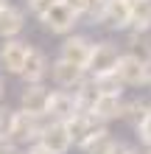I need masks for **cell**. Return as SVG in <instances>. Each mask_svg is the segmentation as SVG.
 I'll list each match as a JSON object with an SVG mask.
<instances>
[{"instance_id": "obj_3", "label": "cell", "mask_w": 151, "mask_h": 154, "mask_svg": "<svg viewBox=\"0 0 151 154\" xmlns=\"http://www.w3.org/2000/svg\"><path fill=\"white\" fill-rule=\"evenodd\" d=\"M120 45H115L109 39L104 42H92V51H90V59H87V76H104V73H115L118 67V59H120Z\"/></svg>"}, {"instance_id": "obj_12", "label": "cell", "mask_w": 151, "mask_h": 154, "mask_svg": "<svg viewBox=\"0 0 151 154\" xmlns=\"http://www.w3.org/2000/svg\"><path fill=\"white\" fill-rule=\"evenodd\" d=\"M48 98L50 90L42 84H25V90L20 93V109H25L28 115H48Z\"/></svg>"}, {"instance_id": "obj_15", "label": "cell", "mask_w": 151, "mask_h": 154, "mask_svg": "<svg viewBox=\"0 0 151 154\" xmlns=\"http://www.w3.org/2000/svg\"><path fill=\"white\" fill-rule=\"evenodd\" d=\"M90 115L95 118V121H101V123L118 121V118L123 115V95H101L98 101H95Z\"/></svg>"}, {"instance_id": "obj_28", "label": "cell", "mask_w": 151, "mask_h": 154, "mask_svg": "<svg viewBox=\"0 0 151 154\" xmlns=\"http://www.w3.org/2000/svg\"><path fill=\"white\" fill-rule=\"evenodd\" d=\"M6 95V87H3V76H0V98Z\"/></svg>"}, {"instance_id": "obj_17", "label": "cell", "mask_w": 151, "mask_h": 154, "mask_svg": "<svg viewBox=\"0 0 151 154\" xmlns=\"http://www.w3.org/2000/svg\"><path fill=\"white\" fill-rule=\"evenodd\" d=\"M115 143H118V137H112V134H109V129L104 126L98 134H92V137L81 146V151H84V154H112Z\"/></svg>"}, {"instance_id": "obj_24", "label": "cell", "mask_w": 151, "mask_h": 154, "mask_svg": "<svg viewBox=\"0 0 151 154\" xmlns=\"http://www.w3.org/2000/svg\"><path fill=\"white\" fill-rule=\"evenodd\" d=\"M0 154H23V151H20V146H17L14 140L0 137Z\"/></svg>"}, {"instance_id": "obj_23", "label": "cell", "mask_w": 151, "mask_h": 154, "mask_svg": "<svg viewBox=\"0 0 151 154\" xmlns=\"http://www.w3.org/2000/svg\"><path fill=\"white\" fill-rule=\"evenodd\" d=\"M81 3H84V8H87V17H92V20L98 23L101 8H104V3H106V0H81Z\"/></svg>"}, {"instance_id": "obj_4", "label": "cell", "mask_w": 151, "mask_h": 154, "mask_svg": "<svg viewBox=\"0 0 151 154\" xmlns=\"http://www.w3.org/2000/svg\"><path fill=\"white\" fill-rule=\"evenodd\" d=\"M78 20H81V17H78L67 3H62V0H59L56 6H50L48 11L39 17V23L45 25L50 34H59V37H65V34H73V28L78 25Z\"/></svg>"}, {"instance_id": "obj_9", "label": "cell", "mask_w": 151, "mask_h": 154, "mask_svg": "<svg viewBox=\"0 0 151 154\" xmlns=\"http://www.w3.org/2000/svg\"><path fill=\"white\" fill-rule=\"evenodd\" d=\"M90 51H92V39L84 37V34H65V39L59 45V59H67L73 65H87L90 59Z\"/></svg>"}, {"instance_id": "obj_14", "label": "cell", "mask_w": 151, "mask_h": 154, "mask_svg": "<svg viewBox=\"0 0 151 154\" xmlns=\"http://www.w3.org/2000/svg\"><path fill=\"white\" fill-rule=\"evenodd\" d=\"M25 28V11L8 3L6 8H0V39H14L20 37Z\"/></svg>"}, {"instance_id": "obj_10", "label": "cell", "mask_w": 151, "mask_h": 154, "mask_svg": "<svg viewBox=\"0 0 151 154\" xmlns=\"http://www.w3.org/2000/svg\"><path fill=\"white\" fill-rule=\"evenodd\" d=\"M48 70H50V62H48V56H45V51L28 45V53H25L20 79L25 81V84H39V81L48 76Z\"/></svg>"}, {"instance_id": "obj_31", "label": "cell", "mask_w": 151, "mask_h": 154, "mask_svg": "<svg viewBox=\"0 0 151 154\" xmlns=\"http://www.w3.org/2000/svg\"><path fill=\"white\" fill-rule=\"evenodd\" d=\"M148 87H151V79H148Z\"/></svg>"}, {"instance_id": "obj_27", "label": "cell", "mask_w": 151, "mask_h": 154, "mask_svg": "<svg viewBox=\"0 0 151 154\" xmlns=\"http://www.w3.org/2000/svg\"><path fill=\"white\" fill-rule=\"evenodd\" d=\"M25 154H50V151H45V149L39 146V143H31V146H28V151H25Z\"/></svg>"}, {"instance_id": "obj_5", "label": "cell", "mask_w": 151, "mask_h": 154, "mask_svg": "<svg viewBox=\"0 0 151 154\" xmlns=\"http://www.w3.org/2000/svg\"><path fill=\"white\" fill-rule=\"evenodd\" d=\"M62 123H65V129H67V134H70V140H73L76 149H81L92 134H98L104 126H106L101 121H95L90 112H73L67 121H62Z\"/></svg>"}, {"instance_id": "obj_32", "label": "cell", "mask_w": 151, "mask_h": 154, "mask_svg": "<svg viewBox=\"0 0 151 154\" xmlns=\"http://www.w3.org/2000/svg\"><path fill=\"white\" fill-rule=\"evenodd\" d=\"M148 154H151V151H148Z\"/></svg>"}, {"instance_id": "obj_22", "label": "cell", "mask_w": 151, "mask_h": 154, "mask_svg": "<svg viewBox=\"0 0 151 154\" xmlns=\"http://www.w3.org/2000/svg\"><path fill=\"white\" fill-rule=\"evenodd\" d=\"M56 3H59V0H25V6H28V11H31L34 17H37V20H39V17H42V14L48 11L50 6H56Z\"/></svg>"}, {"instance_id": "obj_25", "label": "cell", "mask_w": 151, "mask_h": 154, "mask_svg": "<svg viewBox=\"0 0 151 154\" xmlns=\"http://www.w3.org/2000/svg\"><path fill=\"white\" fill-rule=\"evenodd\" d=\"M112 154H140V151L131 146V143H120L118 140V143H115V149H112Z\"/></svg>"}, {"instance_id": "obj_30", "label": "cell", "mask_w": 151, "mask_h": 154, "mask_svg": "<svg viewBox=\"0 0 151 154\" xmlns=\"http://www.w3.org/2000/svg\"><path fill=\"white\" fill-rule=\"evenodd\" d=\"M3 112H6V109H0V118H3Z\"/></svg>"}, {"instance_id": "obj_1", "label": "cell", "mask_w": 151, "mask_h": 154, "mask_svg": "<svg viewBox=\"0 0 151 154\" xmlns=\"http://www.w3.org/2000/svg\"><path fill=\"white\" fill-rule=\"evenodd\" d=\"M48 121H50L48 115H28L25 109L8 112V118H6V137L14 140L17 146H31V143H37L42 126Z\"/></svg>"}, {"instance_id": "obj_21", "label": "cell", "mask_w": 151, "mask_h": 154, "mask_svg": "<svg viewBox=\"0 0 151 154\" xmlns=\"http://www.w3.org/2000/svg\"><path fill=\"white\" fill-rule=\"evenodd\" d=\"M134 129H137V137H140V143L151 149V109L146 112V118H143V121H140V123L134 126Z\"/></svg>"}, {"instance_id": "obj_26", "label": "cell", "mask_w": 151, "mask_h": 154, "mask_svg": "<svg viewBox=\"0 0 151 154\" xmlns=\"http://www.w3.org/2000/svg\"><path fill=\"white\" fill-rule=\"evenodd\" d=\"M62 3H67V6L73 8L78 17H87V8H84V3H81V0H62Z\"/></svg>"}, {"instance_id": "obj_2", "label": "cell", "mask_w": 151, "mask_h": 154, "mask_svg": "<svg viewBox=\"0 0 151 154\" xmlns=\"http://www.w3.org/2000/svg\"><path fill=\"white\" fill-rule=\"evenodd\" d=\"M115 76L123 81V87H146L151 79V56H140L134 51L120 53Z\"/></svg>"}, {"instance_id": "obj_29", "label": "cell", "mask_w": 151, "mask_h": 154, "mask_svg": "<svg viewBox=\"0 0 151 154\" xmlns=\"http://www.w3.org/2000/svg\"><path fill=\"white\" fill-rule=\"evenodd\" d=\"M8 3H11V0H0V8H6Z\"/></svg>"}, {"instance_id": "obj_19", "label": "cell", "mask_w": 151, "mask_h": 154, "mask_svg": "<svg viewBox=\"0 0 151 154\" xmlns=\"http://www.w3.org/2000/svg\"><path fill=\"white\" fill-rule=\"evenodd\" d=\"M151 109V98H131V101H123V121H129L131 126H137L146 118V112Z\"/></svg>"}, {"instance_id": "obj_8", "label": "cell", "mask_w": 151, "mask_h": 154, "mask_svg": "<svg viewBox=\"0 0 151 154\" xmlns=\"http://www.w3.org/2000/svg\"><path fill=\"white\" fill-rule=\"evenodd\" d=\"M50 79H53V84L62 87V90H76L81 81L87 79V70L81 65H73V62H67V59H56V62H50Z\"/></svg>"}, {"instance_id": "obj_20", "label": "cell", "mask_w": 151, "mask_h": 154, "mask_svg": "<svg viewBox=\"0 0 151 154\" xmlns=\"http://www.w3.org/2000/svg\"><path fill=\"white\" fill-rule=\"evenodd\" d=\"M92 79V84L98 87V93L101 95H123V81L115 76V73H104V76H90Z\"/></svg>"}, {"instance_id": "obj_18", "label": "cell", "mask_w": 151, "mask_h": 154, "mask_svg": "<svg viewBox=\"0 0 151 154\" xmlns=\"http://www.w3.org/2000/svg\"><path fill=\"white\" fill-rule=\"evenodd\" d=\"M131 31H151V0H131Z\"/></svg>"}, {"instance_id": "obj_13", "label": "cell", "mask_w": 151, "mask_h": 154, "mask_svg": "<svg viewBox=\"0 0 151 154\" xmlns=\"http://www.w3.org/2000/svg\"><path fill=\"white\" fill-rule=\"evenodd\" d=\"M73 112H78L73 90H62V87L53 90L50 98H48V118L50 121H67Z\"/></svg>"}, {"instance_id": "obj_6", "label": "cell", "mask_w": 151, "mask_h": 154, "mask_svg": "<svg viewBox=\"0 0 151 154\" xmlns=\"http://www.w3.org/2000/svg\"><path fill=\"white\" fill-rule=\"evenodd\" d=\"M37 143L45 151H50V154H67L70 149H73V140H70V134H67L62 121H48L45 126H42Z\"/></svg>"}, {"instance_id": "obj_16", "label": "cell", "mask_w": 151, "mask_h": 154, "mask_svg": "<svg viewBox=\"0 0 151 154\" xmlns=\"http://www.w3.org/2000/svg\"><path fill=\"white\" fill-rule=\"evenodd\" d=\"M73 95H76V106H78V112H92V106H95V101L101 98V93H98V87L92 84V79L87 76L81 84H78L76 90H73Z\"/></svg>"}, {"instance_id": "obj_7", "label": "cell", "mask_w": 151, "mask_h": 154, "mask_svg": "<svg viewBox=\"0 0 151 154\" xmlns=\"http://www.w3.org/2000/svg\"><path fill=\"white\" fill-rule=\"evenodd\" d=\"M98 23L109 25L112 31H129L131 25V0H106Z\"/></svg>"}, {"instance_id": "obj_11", "label": "cell", "mask_w": 151, "mask_h": 154, "mask_svg": "<svg viewBox=\"0 0 151 154\" xmlns=\"http://www.w3.org/2000/svg\"><path fill=\"white\" fill-rule=\"evenodd\" d=\"M25 53H28V42H23L20 37L3 39V45H0V65H3V70L11 76H20Z\"/></svg>"}]
</instances>
